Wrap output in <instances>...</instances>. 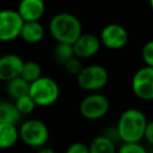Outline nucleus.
Listing matches in <instances>:
<instances>
[{
    "label": "nucleus",
    "mask_w": 153,
    "mask_h": 153,
    "mask_svg": "<svg viewBox=\"0 0 153 153\" xmlns=\"http://www.w3.org/2000/svg\"><path fill=\"white\" fill-rule=\"evenodd\" d=\"M19 140V133L16 124L0 123V149L13 147Z\"/></svg>",
    "instance_id": "nucleus-15"
},
{
    "label": "nucleus",
    "mask_w": 153,
    "mask_h": 153,
    "mask_svg": "<svg viewBox=\"0 0 153 153\" xmlns=\"http://www.w3.org/2000/svg\"><path fill=\"white\" fill-rule=\"evenodd\" d=\"M133 93L141 100H153V67L139 68L131 78Z\"/></svg>",
    "instance_id": "nucleus-8"
},
{
    "label": "nucleus",
    "mask_w": 153,
    "mask_h": 153,
    "mask_svg": "<svg viewBox=\"0 0 153 153\" xmlns=\"http://www.w3.org/2000/svg\"><path fill=\"white\" fill-rule=\"evenodd\" d=\"M44 33H45L44 26L41 24L39 20L24 22L19 37L29 44H36V43H39L44 38Z\"/></svg>",
    "instance_id": "nucleus-13"
},
{
    "label": "nucleus",
    "mask_w": 153,
    "mask_h": 153,
    "mask_svg": "<svg viewBox=\"0 0 153 153\" xmlns=\"http://www.w3.org/2000/svg\"><path fill=\"white\" fill-rule=\"evenodd\" d=\"M29 96L32 98L36 106H50L59 99L60 87L53 78L42 75L30 84Z\"/></svg>",
    "instance_id": "nucleus-3"
},
{
    "label": "nucleus",
    "mask_w": 153,
    "mask_h": 153,
    "mask_svg": "<svg viewBox=\"0 0 153 153\" xmlns=\"http://www.w3.org/2000/svg\"><path fill=\"white\" fill-rule=\"evenodd\" d=\"M109 81V72L102 65L84 66L76 75V84L80 88L88 92H98L104 88Z\"/></svg>",
    "instance_id": "nucleus-5"
},
{
    "label": "nucleus",
    "mask_w": 153,
    "mask_h": 153,
    "mask_svg": "<svg viewBox=\"0 0 153 153\" xmlns=\"http://www.w3.org/2000/svg\"><path fill=\"white\" fill-rule=\"evenodd\" d=\"M141 57L145 66L153 67V39L147 41L141 49Z\"/></svg>",
    "instance_id": "nucleus-23"
},
{
    "label": "nucleus",
    "mask_w": 153,
    "mask_h": 153,
    "mask_svg": "<svg viewBox=\"0 0 153 153\" xmlns=\"http://www.w3.org/2000/svg\"><path fill=\"white\" fill-rule=\"evenodd\" d=\"M72 45H73L74 56L82 60L94 56L99 51L102 43L99 41V37H97L96 35L81 33Z\"/></svg>",
    "instance_id": "nucleus-10"
},
{
    "label": "nucleus",
    "mask_w": 153,
    "mask_h": 153,
    "mask_svg": "<svg viewBox=\"0 0 153 153\" xmlns=\"http://www.w3.org/2000/svg\"><path fill=\"white\" fill-rule=\"evenodd\" d=\"M110 109V102L108 97L99 92H91L82 98L79 105L81 116L90 121H97L103 118Z\"/></svg>",
    "instance_id": "nucleus-6"
},
{
    "label": "nucleus",
    "mask_w": 153,
    "mask_h": 153,
    "mask_svg": "<svg viewBox=\"0 0 153 153\" xmlns=\"http://www.w3.org/2000/svg\"><path fill=\"white\" fill-rule=\"evenodd\" d=\"M19 76H22L25 81L31 84L32 81L42 76V68L39 63L36 61H24Z\"/></svg>",
    "instance_id": "nucleus-19"
},
{
    "label": "nucleus",
    "mask_w": 153,
    "mask_h": 153,
    "mask_svg": "<svg viewBox=\"0 0 153 153\" xmlns=\"http://www.w3.org/2000/svg\"><path fill=\"white\" fill-rule=\"evenodd\" d=\"M29 87H30V84L25 81L22 76H17L6 81V92L10 96V98L13 100L25 94H29Z\"/></svg>",
    "instance_id": "nucleus-16"
},
{
    "label": "nucleus",
    "mask_w": 153,
    "mask_h": 153,
    "mask_svg": "<svg viewBox=\"0 0 153 153\" xmlns=\"http://www.w3.org/2000/svg\"><path fill=\"white\" fill-rule=\"evenodd\" d=\"M143 139L146 140V142L148 145H151L153 147V120L147 122L145 133H143Z\"/></svg>",
    "instance_id": "nucleus-25"
},
{
    "label": "nucleus",
    "mask_w": 153,
    "mask_h": 153,
    "mask_svg": "<svg viewBox=\"0 0 153 153\" xmlns=\"http://www.w3.org/2000/svg\"><path fill=\"white\" fill-rule=\"evenodd\" d=\"M65 69H66V72L68 73V74H71V75H78L79 73H80V71L82 69V62H81V59H79V57H76V56H73L72 59H69L65 65Z\"/></svg>",
    "instance_id": "nucleus-22"
},
{
    "label": "nucleus",
    "mask_w": 153,
    "mask_h": 153,
    "mask_svg": "<svg viewBox=\"0 0 153 153\" xmlns=\"http://www.w3.org/2000/svg\"><path fill=\"white\" fill-rule=\"evenodd\" d=\"M87 146L90 153H117L115 141L105 134L94 136Z\"/></svg>",
    "instance_id": "nucleus-14"
},
{
    "label": "nucleus",
    "mask_w": 153,
    "mask_h": 153,
    "mask_svg": "<svg viewBox=\"0 0 153 153\" xmlns=\"http://www.w3.org/2000/svg\"><path fill=\"white\" fill-rule=\"evenodd\" d=\"M24 60L17 54L0 55V81H8L20 75Z\"/></svg>",
    "instance_id": "nucleus-11"
},
{
    "label": "nucleus",
    "mask_w": 153,
    "mask_h": 153,
    "mask_svg": "<svg viewBox=\"0 0 153 153\" xmlns=\"http://www.w3.org/2000/svg\"><path fill=\"white\" fill-rule=\"evenodd\" d=\"M117 153H148L146 147L140 142H122Z\"/></svg>",
    "instance_id": "nucleus-21"
},
{
    "label": "nucleus",
    "mask_w": 153,
    "mask_h": 153,
    "mask_svg": "<svg viewBox=\"0 0 153 153\" xmlns=\"http://www.w3.org/2000/svg\"><path fill=\"white\" fill-rule=\"evenodd\" d=\"M37 153H59V152H56L54 148H50V147H42Z\"/></svg>",
    "instance_id": "nucleus-26"
},
{
    "label": "nucleus",
    "mask_w": 153,
    "mask_h": 153,
    "mask_svg": "<svg viewBox=\"0 0 153 153\" xmlns=\"http://www.w3.org/2000/svg\"><path fill=\"white\" fill-rule=\"evenodd\" d=\"M23 22H37L44 16V0H20L16 10Z\"/></svg>",
    "instance_id": "nucleus-12"
},
{
    "label": "nucleus",
    "mask_w": 153,
    "mask_h": 153,
    "mask_svg": "<svg viewBox=\"0 0 153 153\" xmlns=\"http://www.w3.org/2000/svg\"><path fill=\"white\" fill-rule=\"evenodd\" d=\"M147 122V117L141 110L136 108L124 110L120 115L116 124L118 139L122 142H140L143 139Z\"/></svg>",
    "instance_id": "nucleus-1"
},
{
    "label": "nucleus",
    "mask_w": 153,
    "mask_h": 153,
    "mask_svg": "<svg viewBox=\"0 0 153 153\" xmlns=\"http://www.w3.org/2000/svg\"><path fill=\"white\" fill-rule=\"evenodd\" d=\"M24 22L16 10H0V42H12L20 36Z\"/></svg>",
    "instance_id": "nucleus-7"
},
{
    "label": "nucleus",
    "mask_w": 153,
    "mask_h": 153,
    "mask_svg": "<svg viewBox=\"0 0 153 153\" xmlns=\"http://www.w3.org/2000/svg\"><path fill=\"white\" fill-rule=\"evenodd\" d=\"M14 105H16L17 110L19 111V114L22 116L23 115H30L36 108L35 102L32 100V98L29 94H25L23 97H19L18 99H16L14 100Z\"/></svg>",
    "instance_id": "nucleus-20"
},
{
    "label": "nucleus",
    "mask_w": 153,
    "mask_h": 153,
    "mask_svg": "<svg viewBox=\"0 0 153 153\" xmlns=\"http://www.w3.org/2000/svg\"><path fill=\"white\" fill-rule=\"evenodd\" d=\"M53 59L55 62L60 63V65H65L69 59H72L74 56V51H73V45L69 43H60L56 42L55 47L53 48Z\"/></svg>",
    "instance_id": "nucleus-18"
},
{
    "label": "nucleus",
    "mask_w": 153,
    "mask_h": 153,
    "mask_svg": "<svg viewBox=\"0 0 153 153\" xmlns=\"http://www.w3.org/2000/svg\"><path fill=\"white\" fill-rule=\"evenodd\" d=\"M19 140L31 148H42L49 139V129L47 124L37 118L24 121L18 128Z\"/></svg>",
    "instance_id": "nucleus-4"
},
{
    "label": "nucleus",
    "mask_w": 153,
    "mask_h": 153,
    "mask_svg": "<svg viewBox=\"0 0 153 153\" xmlns=\"http://www.w3.org/2000/svg\"><path fill=\"white\" fill-rule=\"evenodd\" d=\"M65 153H90V152L87 145L82 142H73L72 145L68 146Z\"/></svg>",
    "instance_id": "nucleus-24"
},
{
    "label": "nucleus",
    "mask_w": 153,
    "mask_h": 153,
    "mask_svg": "<svg viewBox=\"0 0 153 153\" xmlns=\"http://www.w3.org/2000/svg\"><path fill=\"white\" fill-rule=\"evenodd\" d=\"M1 102H2V100H1V98H0V104H1Z\"/></svg>",
    "instance_id": "nucleus-28"
},
{
    "label": "nucleus",
    "mask_w": 153,
    "mask_h": 153,
    "mask_svg": "<svg viewBox=\"0 0 153 153\" xmlns=\"http://www.w3.org/2000/svg\"><path fill=\"white\" fill-rule=\"evenodd\" d=\"M128 39H129V35L126 27L116 23L105 25L99 35V41L102 45L111 50L122 49L128 43Z\"/></svg>",
    "instance_id": "nucleus-9"
},
{
    "label": "nucleus",
    "mask_w": 153,
    "mask_h": 153,
    "mask_svg": "<svg viewBox=\"0 0 153 153\" xmlns=\"http://www.w3.org/2000/svg\"><path fill=\"white\" fill-rule=\"evenodd\" d=\"M148 2H149V6H151V8L153 11V0H148Z\"/></svg>",
    "instance_id": "nucleus-27"
},
{
    "label": "nucleus",
    "mask_w": 153,
    "mask_h": 153,
    "mask_svg": "<svg viewBox=\"0 0 153 153\" xmlns=\"http://www.w3.org/2000/svg\"><path fill=\"white\" fill-rule=\"evenodd\" d=\"M48 29L51 37L60 43L73 44L82 33L81 22L74 14L68 12L56 13L50 19Z\"/></svg>",
    "instance_id": "nucleus-2"
},
{
    "label": "nucleus",
    "mask_w": 153,
    "mask_h": 153,
    "mask_svg": "<svg viewBox=\"0 0 153 153\" xmlns=\"http://www.w3.org/2000/svg\"><path fill=\"white\" fill-rule=\"evenodd\" d=\"M22 118V115L17 110L14 103L1 102L0 104V123L17 124Z\"/></svg>",
    "instance_id": "nucleus-17"
}]
</instances>
